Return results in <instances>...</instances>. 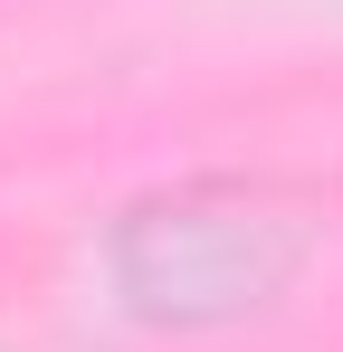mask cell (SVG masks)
<instances>
[{"mask_svg": "<svg viewBox=\"0 0 343 352\" xmlns=\"http://www.w3.org/2000/svg\"><path fill=\"white\" fill-rule=\"evenodd\" d=\"M295 267V219L267 190H181L134 210L114 238V276L143 314H229Z\"/></svg>", "mask_w": 343, "mask_h": 352, "instance_id": "1", "label": "cell"}]
</instances>
